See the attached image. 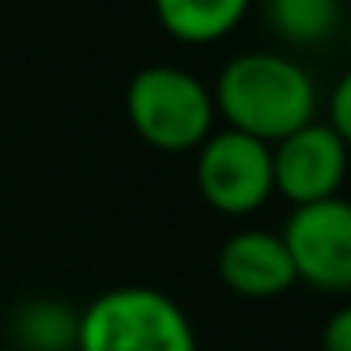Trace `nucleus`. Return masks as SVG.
Instances as JSON below:
<instances>
[{"mask_svg":"<svg viewBox=\"0 0 351 351\" xmlns=\"http://www.w3.org/2000/svg\"><path fill=\"white\" fill-rule=\"evenodd\" d=\"M215 114H223L227 129L245 132L261 144H280L298 132L317 114V87L310 72L287 53L253 49L223 64L219 84L212 91Z\"/></svg>","mask_w":351,"mask_h":351,"instance_id":"nucleus-1","label":"nucleus"},{"mask_svg":"<svg viewBox=\"0 0 351 351\" xmlns=\"http://www.w3.org/2000/svg\"><path fill=\"white\" fill-rule=\"evenodd\" d=\"M76 351H197V332L170 295L125 283L80 310Z\"/></svg>","mask_w":351,"mask_h":351,"instance_id":"nucleus-2","label":"nucleus"},{"mask_svg":"<svg viewBox=\"0 0 351 351\" xmlns=\"http://www.w3.org/2000/svg\"><path fill=\"white\" fill-rule=\"evenodd\" d=\"M125 114L144 144L159 152H197L215 132L212 91L178 64H147L125 91Z\"/></svg>","mask_w":351,"mask_h":351,"instance_id":"nucleus-3","label":"nucleus"},{"mask_svg":"<svg viewBox=\"0 0 351 351\" xmlns=\"http://www.w3.org/2000/svg\"><path fill=\"white\" fill-rule=\"evenodd\" d=\"M197 189L215 212L250 215L272 197V147L234 129H219L197 147Z\"/></svg>","mask_w":351,"mask_h":351,"instance_id":"nucleus-4","label":"nucleus"},{"mask_svg":"<svg viewBox=\"0 0 351 351\" xmlns=\"http://www.w3.org/2000/svg\"><path fill=\"white\" fill-rule=\"evenodd\" d=\"M295 276L325 295H351V200L295 208L280 230Z\"/></svg>","mask_w":351,"mask_h":351,"instance_id":"nucleus-5","label":"nucleus"},{"mask_svg":"<svg viewBox=\"0 0 351 351\" xmlns=\"http://www.w3.org/2000/svg\"><path fill=\"white\" fill-rule=\"evenodd\" d=\"M351 152L325 121H310L272 144V189L295 208L340 197L348 182Z\"/></svg>","mask_w":351,"mask_h":351,"instance_id":"nucleus-6","label":"nucleus"},{"mask_svg":"<svg viewBox=\"0 0 351 351\" xmlns=\"http://www.w3.org/2000/svg\"><path fill=\"white\" fill-rule=\"evenodd\" d=\"M215 268H219L223 287L242 298H276L287 295L298 283L283 238L276 230H261V227L234 230L219 245Z\"/></svg>","mask_w":351,"mask_h":351,"instance_id":"nucleus-7","label":"nucleus"},{"mask_svg":"<svg viewBox=\"0 0 351 351\" xmlns=\"http://www.w3.org/2000/svg\"><path fill=\"white\" fill-rule=\"evenodd\" d=\"M250 12V0H155L162 31L189 46H208L234 31Z\"/></svg>","mask_w":351,"mask_h":351,"instance_id":"nucleus-8","label":"nucleus"},{"mask_svg":"<svg viewBox=\"0 0 351 351\" xmlns=\"http://www.w3.org/2000/svg\"><path fill=\"white\" fill-rule=\"evenodd\" d=\"M265 19L276 38H283L287 46H298V49L325 46L343 27L340 0H268Z\"/></svg>","mask_w":351,"mask_h":351,"instance_id":"nucleus-9","label":"nucleus"},{"mask_svg":"<svg viewBox=\"0 0 351 351\" xmlns=\"http://www.w3.org/2000/svg\"><path fill=\"white\" fill-rule=\"evenodd\" d=\"M76 325L80 313L61 302H27L12 317V340L23 351H76Z\"/></svg>","mask_w":351,"mask_h":351,"instance_id":"nucleus-10","label":"nucleus"},{"mask_svg":"<svg viewBox=\"0 0 351 351\" xmlns=\"http://www.w3.org/2000/svg\"><path fill=\"white\" fill-rule=\"evenodd\" d=\"M328 129L340 136V144L351 152V72H343L340 84L328 95Z\"/></svg>","mask_w":351,"mask_h":351,"instance_id":"nucleus-11","label":"nucleus"},{"mask_svg":"<svg viewBox=\"0 0 351 351\" xmlns=\"http://www.w3.org/2000/svg\"><path fill=\"white\" fill-rule=\"evenodd\" d=\"M321 351H351V306H340L321 328Z\"/></svg>","mask_w":351,"mask_h":351,"instance_id":"nucleus-12","label":"nucleus"},{"mask_svg":"<svg viewBox=\"0 0 351 351\" xmlns=\"http://www.w3.org/2000/svg\"><path fill=\"white\" fill-rule=\"evenodd\" d=\"M340 31H343V38H348V46H351V8L343 12V27H340Z\"/></svg>","mask_w":351,"mask_h":351,"instance_id":"nucleus-13","label":"nucleus"}]
</instances>
